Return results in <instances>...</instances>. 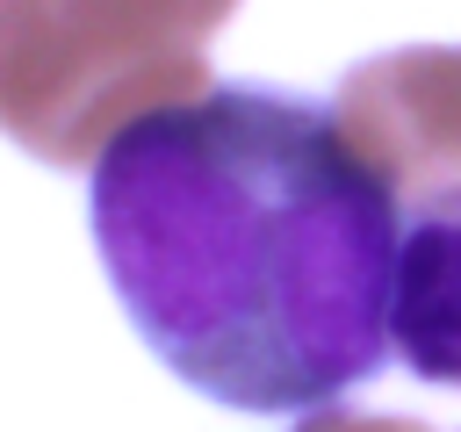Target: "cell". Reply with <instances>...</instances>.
Segmentation results:
<instances>
[{
	"label": "cell",
	"mask_w": 461,
	"mask_h": 432,
	"mask_svg": "<svg viewBox=\"0 0 461 432\" xmlns=\"http://www.w3.org/2000/svg\"><path fill=\"white\" fill-rule=\"evenodd\" d=\"M86 223L137 338L223 410L324 418L396 353V173L346 108L158 94L101 144Z\"/></svg>",
	"instance_id": "cell-1"
},
{
	"label": "cell",
	"mask_w": 461,
	"mask_h": 432,
	"mask_svg": "<svg viewBox=\"0 0 461 432\" xmlns=\"http://www.w3.org/2000/svg\"><path fill=\"white\" fill-rule=\"evenodd\" d=\"M389 346L418 382L461 389V180H439L403 216Z\"/></svg>",
	"instance_id": "cell-2"
}]
</instances>
